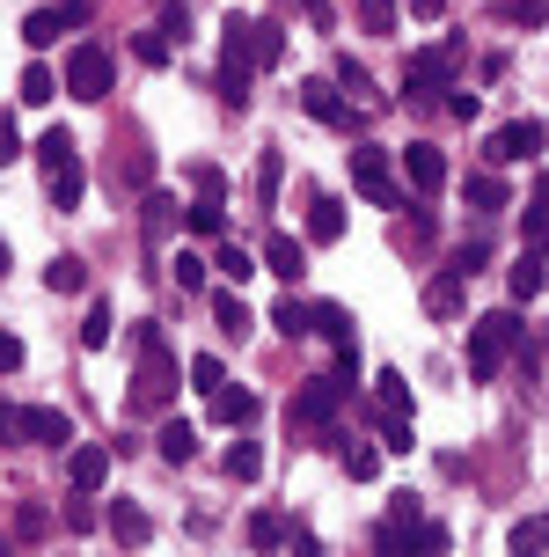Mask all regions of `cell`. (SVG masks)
Returning a JSON list of instances; mask_svg holds the SVG:
<instances>
[{
	"instance_id": "12",
	"label": "cell",
	"mask_w": 549,
	"mask_h": 557,
	"mask_svg": "<svg viewBox=\"0 0 549 557\" xmlns=\"http://www.w3.org/2000/svg\"><path fill=\"white\" fill-rule=\"evenodd\" d=\"M301 103H308V117H315V125H329V133H352V103L337 96V82H308Z\"/></svg>"
},
{
	"instance_id": "1",
	"label": "cell",
	"mask_w": 549,
	"mask_h": 557,
	"mask_svg": "<svg viewBox=\"0 0 549 557\" xmlns=\"http://www.w3.org/2000/svg\"><path fill=\"white\" fill-rule=\"evenodd\" d=\"M133 411H162L169 396H176V352H169L162 323H133Z\"/></svg>"
},
{
	"instance_id": "40",
	"label": "cell",
	"mask_w": 549,
	"mask_h": 557,
	"mask_svg": "<svg viewBox=\"0 0 549 557\" xmlns=\"http://www.w3.org/2000/svg\"><path fill=\"white\" fill-rule=\"evenodd\" d=\"M257 198H264V206L278 198V147H264V162H257Z\"/></svg>"
},
{
	"instance_id": "5",
	"label": "cell",
	"mask_w": 549,
	"mask_h": 557,
	"mask_svg": "<svg viewBox=\"0 0 549 557\" xmlns=\"http://www.w3.org/2000/svg\"><path fill=\"white\" fill-rule=\"evenodd\" d=\"M476 272H484V243H469V250L454 257L433 286H425V315H439V323H447V315L462 308V294H469V278H476Z\"/></svg>"
},
{
	"instance_id": "35",
	"label": "cell",
	"mask_w": 549,
	"mask_h": 557,
	"mask_svg": "<svg viewBox=\"0 0 549 557\" xmlns=\"http://www.w3.org/2000/svg\"><path fill=\"white\" fill-rule=\"evenodd\" d=\"M59 82H52V66H23V103H52Z\"/></svg>"
},
{
	"instance_id": "27",
	"label": "cell",
	"mask_w": 549,
	"mask_h": 557,
	"mask_svg": "<svg viewBox=\"0 0 549 557\" xmlns=\"http://www.w3.org/2000/svg\"><path fill=\"white\" fill-rule=\"evenodd\" d=\"M110 535H117V543H147V535H154V521H147V513H139V506H110Z\"/></svg>"
},
{
	"instance_id": "18",
	"label": "cell",
	"mask_w": 549,
	"mask_h": 557,
	"mask_svg": "<svg viewBox=\"0 0 549 557\" xmlns=\"http://www.w3.org/2000/svg\"><path fill=\"white\" fill-rule=\"evenodd\" d=\"M249 82H257V66H249L242 52H220V96H227L235 111L249 103Z\"/></svg>"
},
{
	"instance_id": "38",
	"label": "cell",
	"mask_w": 549,
	"mask_h": 557,
	"mask_svg": "<svg viewBox=\"0 0 549 557\" xmlns=\"http://www.w3.org/2000/svg\"><path fill=\"white\" fill-rule=\"evenodd\" d=\"M411 441H417L411 418H382V447H388V455H411Z\"/></svg>"
},
{
	"instance_id": "13",
	"label": "cell",
	"mask_w": 549,
	"mask_h": 557,
	"mask_svg": "<svg viewBox=\"0 0 549 557\" xmlns=\"http://www.w3.org/2000/svg\"><path fill=\"white\" fill-rule=\"evenodd\" d=\"M23 441H37V447H74V418L52 411V404H29V411H23Z\"/></svg>"
},
{
	"instance_id": "21",
	"label": "cell",
	"mask_w": 549,
	"mask_h": 557,
	"mask_svg": "<svg viewBox=\"0 0 549 557\" xmlns=\"http://www.w3.org/2000/svg\"><path fill=\"white\" fill-rule=\"evenodd\" d=\"M154 447H162V462H191V455H198V425H184V418H169L162 433H154Z\"/></svg>"
},
{
	"instance_id": "6",
	"label": "cell",
	"mask_w": 549,
	"mask_h": 557,
	"mask_svg": "<svg viewBox=\"0 0 549 557\" xmlns=\"http://www.w3.org/2000/svg\"><path fill=\"white\" fill-rule=\"evenodd\" d=\"M110 82H117V66H110L103 45H74V52H66V96H82V103H103Z\"/></svg>"
},
{
	"instance_id": "22",
	"label": "cell",
	"mask_w": 549,
	"mask_h": 557,
	"mask_svg": "<svg viewBox=\"0 0 549 557\" xmlns=\"http://www.w3.org/2000/svg\"><path fill=\"white\" fill-rule=\"evenodd\" d=\"M337 235H345V206L337 198H315L308 206V243H337Z\"/></svg>"
},
{
	"instance_id": "47",
	"label": "cell",
	"mask_w": 549,
	"mask_h": 557,
	"mask_svg": "<svg viewBox=\"0 0 549 557\" xmlns=\"http://www.w3.org/2000/svg\"><path fill=\"white\" fill-rule=\"evenodd\" d=\"M345 470H352V476H374V470H382V455H374V447H352V455H345Z\"/></svg>"
},
{
	"instance_id": "44",
	"label": "cell",
	"mask_w": 549,
	"mask_h": 557,
	"mask_svg": "<svg viewBox=\"0 0 549 557\" xmlns=\"http://www.w3.org/2000/svg\"><path fill=\"white\" fill-rule=\"evenodd\" d=\"M527 243H542V250H549V198L527 206Z\"/></svg>"
},
{
	"instance_id": "39",
	"label": "cell",
	"mask_w": 549,
	"mask_h": 557,
	"mask_svg": "<svg viewBox=\"0 0 549 557\" xmlns=\"http://www.w3.org/2000/svg\"><path fill=\"white\" fill-rule=\"evenodd\" d=\"M169 206H176V198L147 191V243H162V235H169Z\"/></svg>"
},
{
	"instance_id": "51",
	"label": "cell",
	"mask_w": 549,
	"mask_h": 557,
	"mask_svg": "<svg viewBox=\"0 0 549 557\" xmlns=\"http://www.w3.org/2000/svg\"><path fill=\"white\" fill-rule=\"evenodd\" d=\"M8 264H15V257H8V243H0V278H8Z\"/></svg>"
},
{
	"instance_id": "17",
	"label": "cell",
	"mask_w": 549,
	"mask_h": 557,
	"mask_svg": "<svg viewBox=\"0 0 549 557\" xmlns=\"http://www.w3.org/2000/svg\"><path fill=\"white\" fill-rule=\"evenodd\" d=\"M213 323H220V337H249L257 315H249V301L235 294V286H220V294H213Z\"/></svg>"
},
{
	"instance_id": "50",
	"label": "cell",
	"mask_w": 549,
	"mask_h": 557,
	"mask_svg": "<svg viewBox=\"0 0 549 557\" xmlns=\"http://www.w3.org/2000/svg\"><path fill=\"white\" fill-rule=\"evenodd\" d=\"M301 15H308L315 29H337V23H329V8H323V0H301Z\"/></svg>"
},
{
	"instance_id": "23",
	"label": "cell",
	"mask_w": 549,
	"mask_h": 557,
	"mask_svg": "<svg viewBox=\"0 0 549 557\" xmlns=\"http://www.w3.org/2000/svg\"><path fill=\"white\" fill-rule=\"evenodd\" d=\"M205 404H213L220 425H242V418H257V396H249V389H227V382H220V389L205 396Z\"/></svg>"
},
{
	"instance_id": "3",
	"label": "cell",
	"mask_w": 549,
	"mask_h": 557,
	"mask_svg": "<svg viewBox=\"0 0 549 557\" xmlns=\"http://www.w3.org/2000/svg\"><path fill=\"white\" fill-rule=\"evenodd\" d=\"M37 169H45V191H52V206H59V213H74V206H82V191H88V169H82V147L59 133V125L37 139Z\"/></svg>"
},
{
	"instance_id": "15",
	"label": "cell",
	"mask_w": 549,
	"mask_h": 557,
	"mask_svg": "<svg viewBox=\"0 0 549 557\" xmlns=\"http://www.w3.org/2000/svg\"><path fill=\"white\" fill-rule=\"evenodd\" d=\"M403 176H411L417 191H439V184H447V154L417 139V147H403Z\"/></svg>"
},
{
	"instance_id": "31",
	"label": "cell",
	"mask_w": 549,
	"mask_h": 557,
	"mask_svg": "<svg viewBox=\"0 0 549 557\" xmlns=\"http://www.w3.org/2000/svg\"><path fill=\"white\" fill-rule=\"evenodd\" d=\"M506 543H513V550H549V513H527V521H513V535H506Z\"/></svg>"
},
{
	"instance_id": "43",
	"label": "cell",
	"mask_w": 549,
	"mask_h": 557,
	"mask_svg": "<svg viewBox=\"0 0 549 557\" xmlns=\"http://www.w3.org/2000/svg\"><path fill=\"white\" fill-rule=\"evenodd\" d=\"M169 37V45H184V37H191V15H184V8H162V23H154Z\"/></svg>"
},
{
	"instance_id": "49",
	"label": "cell",
	"mask_w": 549,
	"mask_h": 557,
	"mask_svg": "<svg viewBox=\"0 0 549 557\" xmlns=\"http://www.w3.org/2000/svg\"><path fill=\"white\" fill-rule=\"evenodd\" d=\"M411 15H417V23H439V15H447V0H411Z\"/></svg>"
},
{
	"instance_id": "29",
	"label": "cell",
	"mask_w": 549,
	"mask_h": 557,
	"mask_svg": "<svg viewBox=\"0 0 549 557\" xmlns=\"http://www.w3.org/2000/svg\"><path fill=\"white\" fill-rule=\"evenodd\" d=\"M286 513H272V506H264V513H249V543H257V550H278V543H286Z\"/></svg>"
},
{
	"instance_id": "4",
	"label": "cell",
	"mask_w": 549,
	"mask_h": 557,
	"mask_svg": "<svg viewBox=\"0 0 549 557\" xmlns=\"http://www.w3.org/2000/svg\"><path fill=\"white\" fill-rule=\"evenodd\" d=\"M345 396H352V374H315V382L294 389V411H286V418H294L301 433H323V425H337Z\"/></svg>"
},
{
	"instance_id": "24",
	"label": "cell",
	"mask_w": 549,
	"mask_h": 557,
	"mask_svg": "<svg viewBox=\"0 0 549 557\" xmlns=\"http://www.w3.org/2000/svg\"><path fill=\"white\" fill-rule=\"evenodd\" d=\"M220 206H227L220 191H198L191 206H184V221H191V235H220V227H227V213H220Z\"/></svg>"
},
{
	"instance_id": "19",
	"label": "cell",
	"mask_w": 549,
	"mask_h": 557,
	"mask_svg": "<svg viewBox=\"0 0 549 557\" xmlns=\"http://www.w3.org/2000/svg\"><path fill=\"white\" fill-rule=\"evenodd\" d=\"M315 331H323L337 352H345V345H359V337H352V308H345V301H315Z\"/></svg>"
},
{
	"instance_id": "16",
	"label": "cell",
	"mask_w": 549,
	"mask_h": 557,
	"mask_svg": "<svg viewBox=\"0 0 549 557\" xmlns=\"http://www.w3.org/2000/svg\"><path fill=\"white\" fill-rule=\"evenodd\" d=\"M264 272H278L286 286H301V272H308V243H294V235H272V243H264Z\"/></svg>"
},
{
	"instance_id": "30",
	"label": "cell",
	"mask_w": 549,
	"mask_h": 557,
	"mask_svg": "<svg viewBox=\"0 0 549 557\" xmlns=\"http://www.w3.org/2000/svg\"><path fill=\"white\" fill-rule=\"evenodd\" d=\"M45 286H52V294H82V286H88L82 257H52V264H45Z\"/></svg>"
},
{
	"instance_id": "14",
	"label": "cell",
	"mask_w": 549,
	"mask_h": 557,
	"mask_svg": "<svg viewBox=\"0 0 549 557\" xmlns=\"http://www.w3.org/2000/svg\"><path fill=\"white\" fill-rule=\"evenodd\" d=\"M506 286H513V301H535V294L549 286V250H542V243H527V250H521V264L506 272Z\"/></svg>"
},
{
	"instance_id": "46",
	"label": "cell",
	"mask_w": 549,
	"mask_h": 557,
	"mask_svg": "<svg viewBox=\"0 0 549 557\" xmlns=\"http://www.w3.org/2000/svg\"><path fill=\"white\" fill-rule=\"evenodd\" d=\"M513 23H527V29H542V23H549V0H513Z\"/></svg>"
},
{
	"instance_id": "45",
	"label": "cell",
	"mask_w": 549,
	"mask_h": 557,
	"mask_svg": "<svg viewBox=\"0 0 549 557\" xmlns=\"http://www.w3.org/2000/svg\"><path fill=\"white\" fill-rule=\"evenodd\" d=\"M0 441L23 447V404H0Z\"/></svg>"
},
{
	"instance_id": "41",
	"label": "cell",
	"mask_w": 549,
	"mask_h": 557,
	"mask_svg": "<svg viewBox=\"0 0 549 557\" xmlns=\"http://www.w3.org/2000/svg\"><path fill=\"white\" fill-rule=\"evenodd\" d=\"M176 286H191V294L205 286V257L198 250H176Z\"/></svg>"
},
{
	"instance_id": "2",
	"label": "cell",
	"mask_w": 549,
	"mask_h": 557,
	"mask_svg": "<svg viewBox=\"0 0 549 557\" xmlns=\"http://www.w3.org/2000/svg\"><path fill=\"white\" fill-rule=\"evenodd\" d=\"M521 352V315L513 308H491L469 323V382H498V367Z\"/></svg>"
},
{
	"instance_id": "7",
	"label": "cell",
	"mask_w": 549,
	"mask_h": 557,
	"mask_svg": "<svg viewBox=\"0 0 549 557\" xmlns=\"http://www.w3.org/2000/svg\"><path fill=\"white\" fill-rule=\"evenodd\" d=\"M352 184L366 191V206H388V213H396V206H411V191L388 176V154H382V147H352Z\"/></svg>"
},
{
	"instance_id": "33",
	"label": "cell",
	"mask_w": 549,
	"mask_h": 557,
	"mask_svg": "<svg viewBox=\"0 0 549 557\" xmlns=\"http://www.w3.org/2000/svg\"><path fill=\"white\" fill-rule=\"evenodd\" d=\"M110 331H117V315H110V301H96V308H88V323H82V345H88V352H103Z\"/></svg>"
},
{
	"instance_id": "25",
	"label": "cell",
	"mask_w": 549,
	"mask_h": 557,
	"mask_svg": "<svg viewBox=\"0 0 549 557\" xmlns=\"http://www.w3.org/2000/svg\"><path fill=\"white\" fill-rule=\"evenodd\" d=\"M205 264H213V272H220V278H227V286H242V278H249V272H257V257H249V250H242V243H220V250H213V257H205Z\"/></svg>"
},
{
	"instance_id": "37",
	"label": "cell",
	"mask_w": 549,
	"mask_h": 557,
	"mask_svg": "<svg viewBox=\"0 0 549 557\" xmlns=\"http://www.w3.org/2000/svg\"><path fill=\"white\" fill-rule=\"evenodd\" d=\"M169 52H176V45H169L162 29H147V37L133 45V59H139V66H169Z\"/></svg>"
},
{
	"instance_id": "42",
	"label": "cell",
	"mask_w": 549,
	"mask_h": 557,
	"mask_svg": "<svg viewBox=\"0 0 549 557\" xmlns=\"http://www.w3.org/2000/svg\"><path fill=\"white\" fill-rule=\"evenodd\" d=\"M8 162H23V133H15V117L0 111V169Z\"/></svg>"
},
{
	"instance_id": "9",
	"label": "cell",
	"mask_w": 549,
	"mask_h": 557,
	"mask_svg": "<svg viewBox=\"0 0 549 557\" xmlns=\"http://www.w3.org/2000/svg\"><path fill=\"white\" fill-rule=\"evenodd\" d=\"M88 15H96V0H59V8H37V15L23 23V45H29V52H52L59 29H82Z\"/></svg>"
},
{
	"instance_id": "48",
	"label": "cell",
	"mask_w": 549,
	"mask_h": 557,
	"mask_svg": "<svg viewBox=\"0 0 549 557\" xmlns=\"http://www.w3.org/2000/svg\"><path fill=\"white\" fill-rule=\"evenodd\" d=\"M15 367H23V337L0 331V374H15Z\"/></svg>"
},
{
	"instance_id": "28",
	"label": "cell",
	"mask_w": 549,
	"mask_h": 557,
	"mask_svg": "<svg viewBox=\"0 0 549 557\" xmlns=\"http://www.w3.org/2000/svg\"><path fill=\"white\" fill-rule=\"evenodd\" d=\"M469 206H476V213H506L513 198H506V184H498L491 169H484V176H469Z\"/></svg>"
},
{
	"instance_id": "32",
	"label": "cell",
	"mask_w": 549,
	"mask_h": 557,
	"mask_svg": "<svg viewBox=\"0 0 549 557\" xmlns=\"http://www.w3.org/2000/svg\"><path fill=\"white\" fill-rule=\"evenodd\" d=\"M257 470H264L257 441H235V447H227V476H235V484H257Z\"/></svg>"
},
{
	"instance_id": "20",
	"label": "cell",
	"mask_w": 549,
	"mask_h": 557,
	"mask_svg": "<svg viewBox=\"0 0 549 557\" xmlns=\"http://www.w3.org/2000/svg\"><path fill=\"white\" fill-rule=\"evenodd\" d=\"M374 411L382 418H411V382H403V374H374Z\"/></svg>"
},
{
	"instance_id": "26",
	"label": "cell",
	"mask_w": 549,
	"mask_h": 557,
	"mask_svg": "<svg viewBox=\"0 0 549 557\" xmlns=\"http://www.w3.org/2000/svg\"><path fill=\"white\" fill-rule=\"evenodd\" d=\"M272 331H278V337H308V331H315V308H308V301H294V294H286V301L272 308Z\"/></svg>"
},
{
	"instance_id": "34",
	"label": "cell",
	"mask_w": 549,
	"mask_h": 557,
	"mask_svg": "<svg viewBox=\"0 0 549 557\" xmlns=\"http://www.w3.org/2000/svg\"><path fill=\"white\" fill-rule=\"evenodd\" d=\"M184 374H191V389H198V396H213V389H220V382H227V367H220V360H213V352H198V360H191V367H184Z\"/></svg>"
},
{
	"instance_id": "11",
	"label": "cell",
	"mask_w": 549,
	"mask_h": 557,
	"mask_svg": "<svg viewBox=\"0 0 549 557\" xmlns=\"http://www.w3.org/2000/svg\"><path fill=\"white\" fill-rule=\"evenodd\" d=\"M103 476H110V447H96V441H82V447H66V484L74 492H103Z\"/></svg>"
},
{
	"instance_id": "10",
	"label": "cell",
	"mask_w": 549,
	"mask_h": 557,
	"mask_svg": "<svg viewBox=\"0 0 549 557\" xmlns=\"http://www.w3.org/2000/svg\"><path fill=\"white\" fill-rule=\"evenodd\" d=\"M454 66H462V45H454V37H447V45H425V52L411 59V74H403V88H411V96L454 88Z\"/></svg>"
},
{
	"instance_id": "36",
	"label": "cell",
	"mask_w": 549,
	"mask_h": 557,
	"mask_svg": "<svg viewBox=\"0 0 549 557\" xmlns=\"http://www.w3.org/2000/svg\"><path fill=\"white\" fill-rule=\"evenodd\" d=\"M359 23L374 29V37H388L396 29V0H359Z\"/></svg>"
},
{
	"instance_id": "8",
	"label": "cell",
	"mask_w": 549,
	"mask_h": 557,
	"mask_svg": "<svg viewBox=\"0 0 549 557\" xmlns=\"http://www.w3.org/2000/svg\"><path fill=\"white\" fill-rule=\"evenodd\" d=\"M542 147H549V125H542V117H513V125H498V133H491V147H484V154H491L498 169H513V162H535Z\"/></svg>"
}]
</instances>
